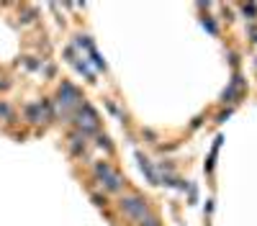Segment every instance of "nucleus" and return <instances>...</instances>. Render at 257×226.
Segmentation results:
<instances>
[{
	"instance_id": "obj_1",
	"label": "nucleus",
	"mask_w": 257,
	"mask_h": 226,
	"mask_svg": "<svg viewBox=\"0 0 257 226\" xmlns=\"http://www.w3.org/2000/svg\"><path fill=\"white\" fill-rule=\"evenodd\" d=\"M121 208H124L131 219H137L139 224H142L144 219H149V216H152L149 208H147V203L139 200V198H124V200H121Z\"/></svg>"
},
{
	"instance_id": "obj_2",
	"label": "nucleus",
	"mask_w": 257,
	"mask_h": 226,
	"mask_svg": "<svg viewBox=\"0 0 257 226\" xmlns=\"http://www.w3.org/2000/svg\"><path fill=\"white\" fill-rule=\"evenodd\" d=\"M95 175L103 180L108 190H121V185H124V183H121V177H118L106 162H103V165H95Z\"/></svg>"
},
{
	"instance_id": "obj_3",
	"label": "nucleus",
	"mask_w": 257,
	"mask_h": 226,
	"mask_svg": "<svg viewBox=\"0 0 257 226\" xmlns=\"http://www.w3.org/2000/svg\"><path fill=\"white\" fill-rule=\"evenodd\" d=\"M59 98H62V103H64V106H75L77 100H80V93H77V90H75L72 85H62Z\"/></svg>"
},
{
	"instance_id": "obj_4",
	"label": "nucleus",
	"mask_w": 257,
	"mask_h": 226,
	"mask_svg": "<svg viewBox=\"0 0 257 226\" xmlns=\"http://www.w3.org/2000/svg\"><path fill=\"white\" fill-rule=\"evenodd\" d=\"M26 116L31 118V123H41L44 121V108L41 106H26Z\"/></svg>"
},
{
	"instance_id": "obj_5",
	"label": "nucleus",
	"mask_w": 257,
	"mask_h": 226,
	"mask_svg": "<svg viewBox=\"0 0 257 226\" xmlns=\"http://www.w3.org/2000/svg\"><path fill=\"white\" fill-rule=\"evenodd\" d=\"M0 116H3V118H13V111H10L5 103H0Z\"/></svg>"
}]
</instances>
